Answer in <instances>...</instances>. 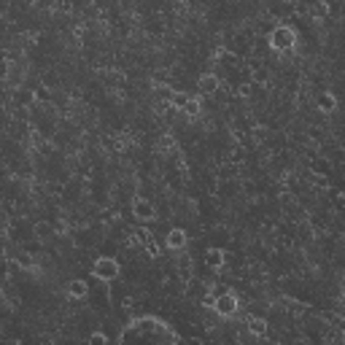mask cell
I'll return each instance as SVG.
<instances>
[{
  "label": "cell",
  "instance_id": "1",
  "mask_svg": "<svg viewBox=\"0 0 345 345\" xmlns=\"http://www.w3.org/2000/svg\"><path fill=\"white\" fill-rule=\"evenodd\" d=\"M119 272H122V267H119V262L114 256H100V259H94V264H92V275L100 281H116Z\"/></svg>",
  "mask_w": 345,
  "mask_h": 345
},
{
  "label": "cell",
  "instance_id": "2",
  "mask_svg": "<svg viewBox=\"0 0 345 345\" xmlns=\"http://www.w3.org/2000/svg\"><path fill=\"white\" fill-rule=\"evenodd\" d=\"M297 43V32L289 27V24H281V27H275L272 30V36H270V46L275 49V51H286V49H291Z\"/></svg>",
  "mask_w": 345,
  "mask_h": 345
},
{
  "label": "cell",
  "instance_id": "3",
  "mask_svg": "<svg viewBox=\"0 0 345 345\" xmlns=\"http://www.w3.org/2000/svg\"><path fill=\"white\" fill-rule=\"evenodd\" d=\"M213 310L219 316H235L237 313V297L235 294H221L213 299Z\"/></svg>",
  "mask_w": 345,
  "mask_h": 345
},
{
  "label": "cell",
  "instance_id": "4",
  "mask_svg": "<svg viewBox=\"0 0 345 345\" xmlns=\"http://www.w3.org/2000/svg\"><path fill=\"white\" fill-rule=\"evenodd\" d=\"M132 216H135L137 221H151L154 219L151 200H146V197H135V200H132Z\"/></svg>",
  "mask_w": 345,
  "mask_h": 345
},
{
  "label": "cell",
  "instance_id": "5",
  "mask_svg": "<svg viewBox=\"0 0 345 345\" xmlns=\"http://www.w3.org/2000/svg\"><path fill=\"white\" fill-rule=\"evenodd\" d=\"M65 294L71 297V299H86V294H89V286H86V281H81V278H76V281H71L67 283V289H65Z\"/></svg>",
  "mask_w": 345,
  "mask_h": 345
},
{
  "label": "cell",
  "instance_id": "6",
  "mask_svg": "<svg viewBox=\"0 0 345 345\" xmlns=\"http://www.w3.org/2000/svg\"><path fill=\"white\" fill-rule=\"evenodd\" d=\"M165 246L170 248V251H178V248L186 246V232L184 229H170L165 235Z\"/></svg>",
  "mask_w": 345,
  "mask_h": 345
},
{
  "label": "cell",
  "instance_id": "7",
  "mask_svg": "<svg viewBox=\"0 0 345 345\" xmlns=\"http://www.w3.org/2000/svg\"><path fill=\"white\" fill-rule=\"evenodd\" d=\"M205 262H208V267H213V270H221L224 262H227V254H224V248H208V251H205Z\"/></svg>",
  "mask_w": 345,
  "mask_h": 345
},
{
  "label": "cell",
  "instance_id": "8",
  "mask_svg": "<svg viewBox=\"0 0 345 345\" xmlns=\"http://www.w3.org/2000/svg\"><path fill=\"white\" fill-rule=\"evenodd\" d=\"M197 86H200V92H202V94H211V92H216V89H219V79H216L213 73H205Z\"/></svg>",
  "mask_w": 345,
  "mask_h": 345
},
{
  "label": "cell",
  "instance_id": "9",
  "mask_svg": "<svg viewBox=\"0 0 345 345\" xmlns=\"http://www.w3.org/2000/svg\"><path fill=\"white\" fill-rule=\"evenodd\" d=\"M318 106H321V108L326 111V114H332V111L337 108V97H334L332 92H324V97L318 100Z\"/></svg>",
  "mask_w": 345,
  "mask_h": 345
},
{
  "label": "cell",
  "instance_id": "10",
  "mask_svg": "<svg viewBox=\"0 0 345 345\" xmlns=\"http://www.w3.org/2000/svg\"><path fill=\"white\" fill-rule=\"evenodd\" d=\"M186 102H189V94H186V92H172V94H170V106H172V108L184 111Z\"/></svg>",
  "mask_w": 345,
  "mask_h": 345
},
{
  "label": "cell",
  "instance_id": "11",
  "mask_svg": "<svg viewBox=\"0 0 345 345\" xmlns=\"http://www.w3.org/2000/svg\"><path fill=\"white\" fill-rule=\"evenodd\" d=\"M248 329H251V334H256V337H262V334L267 332V321H262V318H251V321H248Z\"/></svg>",
  "mask_w": 345,
  "mask_h": 345
},
{
  "label": "cell",
  "instance_id": "12",
  "mask_svg": "<svg viewBox=\"0 0 345 345\" xmlns=\"http://www.w3.org/2000/svg\"><path fill=\"white\" fill-rule=\"evenodd\" d=\"M86 345H108V334L106 332H92L89 340H86Z\"/></svg>",
  "mask_w": 345,
  "mask_h": 345
},
{
  "label": "cell",
  "instance_id": "13",
  "mask_svg": "<svg viewBox=\"0 0 345 345\" xmlns=\"http://www.w3.org/2000/svg\"><path fill=\"white\" fill-rule=\"evenodd\" d=\"M184 114H186V116H197V114H200V100H197V97H189Z\"/></svg>",
  "mask_w": 345,
  "mask_h": 345
}]
</instances>
